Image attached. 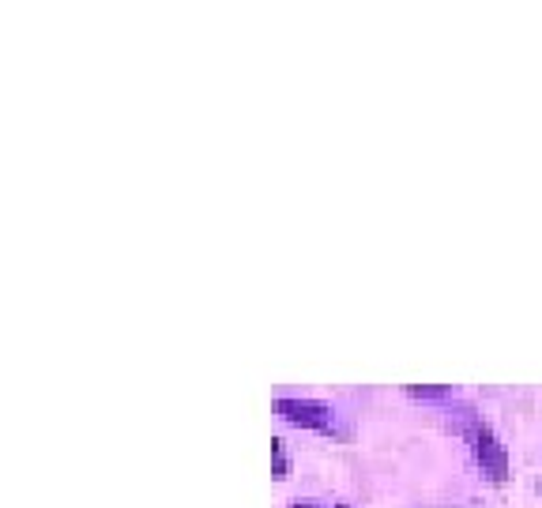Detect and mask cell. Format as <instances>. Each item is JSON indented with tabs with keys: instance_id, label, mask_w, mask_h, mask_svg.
<instances>
[{
	"instance_id": "1",
	"label": "cell",
	"mask_w": 542,
	"mask_h": 508,
	"mask_svg": "<svg viewBox=\"0 0 542 508\" xmlns=\"http://www.w3.org/2000/svg\"><path fill=\"white\" fill-rule=\"evenodd\" d=\"M452 425H456V434L468 437V444H471V452H475L482 474H486L489 482H505V478H508V452H505V444L498 441L494 429H489V422H482V415L475 411V406L459 399V403H456Z\"/></svg>"
},
{
	"instance_id": "2",
	"label": "cell",
	"mask_w": 542,
	"mask_h": 508,
	"mask_svg": "<svg viewBox=\"0 0 542 508\" xmlns=\"http://www.w3.org/2000/svg\"><path fill=\"white\" fill-rule=\"evenodd\" d=\"M271 411H275L279 418H287L291 425L317 429V434H328V437H347V429L340 425V415H335V406H328V403H320V399L275 396V399H271Z\"/></svg>"
},
{
	"instance_id": "3",
	"label": "cell",
	"mask_w": 542,
	"mask_h": 508,
	"mask_svg": "<svg viewBox=\"0 0 542 508\" xmlns=\"http://www.w3.org/2000/svg\"><path fill=\"white\" fill-rule=\"evenodd\" d=\"M407 396H415V399H426V403H459V388L452 385H407Z\"/></svg>"
},
{
	"instance_id": "4",
	"label": "cell",
	"mask_w": 542,
	"mask_h": 508,
	"mask_svg": "<svg viewBox=\"0 0 542 508\" xmlns=\"http://www.w3.org/2000/svg\"><path fill=\"white\" fill-rule=\"evenodd\" d=\"M271 474L275 478H287L291 474V467H287V441H282V437H271Z\"/></svg>"
},
{
	"instance_id": "5",
	"label": "cell",
	"mask_w": 542,
	"mask_h": 508,
	"mask_svg": "<svg viewBox=\"0 0 542 508\" xmlns=\"http://www.w3.org/2000/svg\"><path fill=\"white\" fill-rule=\"evenodd\" d=\"M287 508H328L324 501H317V497H294Z\"/></svg>"
},
{
	"instance_id": "6",
	"label": "cell",
	"mask_w": 542,
	"mask_h": 508,
	"mask_svg": "<svg viewBox=\"0 0 542 508\" xmlns=\"http://www.w3.org/2000/svg\"><path fill=\"white\" fill-rule=\"evenodd\" d=\"M335 508H350V504H335Z\"/></svg>"
}]
</instances>
